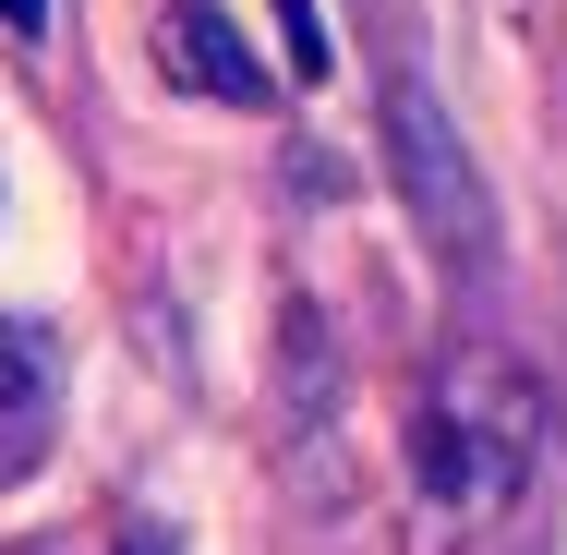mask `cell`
<instances>
[{
    "label": "cell",
    "mask_w": 567,
    "mask_h": 555,
    "mask_svg": "<svg viewBox=\"0 0 567 555\" xmlns=\"http://www.w3.org/2000/svg\"><path fill=\"white\" fill-rule=\"evenodd\" d=\"M532 459H544V399H532V374L458 362V374L423 387V411H411V483H423L435 520H495V507H519Z\"/></svg>",
    "instance_id": "6da1fadb"
},
{
    "label": "cell",
    "mask_w": 567,
    "mask_h": 555,
    "mask_svg": "<svg viewBox=\"0 0 567 555\" xmlns=\"http://www.w3.org/2000/svg\"><path fill=\"white\" fill-rule=\"evenodd\" d=\"M386 194L411 206V229L447 254V266H483L495 254V194L471 169V133L447 121V97L423 73H386Z\"/></svg>",
    "instance_id": "7a4b0ae2"
},
{
    "label": "cell",
    "mask_w": 567,
    "mask_h": 555,
    "mask_svg": "<svg viewBox=\"0 0 567 555\" xmlns=\"http://www.w3.org/2000/svg\"><path fill=\"white\" fill-rule=\"evenodd\" d=\"M266 411H278V459L315 507H339V446H350V399H339V338L327 315L290 290L278 302V350H266Z\"/></svg>",
    "instance_id": "3957f363"
},
{
    "label": "cell",
    "mask_w": 567,
    "mask_h": 555,
    "mask_svg": "<svg viewBox=\"0 0 567 555\" xmlns=\"http://www.w3.org/2000/svg\"><path fill=\"white\" fill-rule=\"evenodd\" d=\"M157 61H169V85H194L218 110H266V61L241 49V24H229L218 0H169L157 12Z\"/></svg>",
    "instance_id": "277c9868"
},
{
    "label": "cell",
    "mask_w": 567,
    "mask_h": 555,
    "mask_svg": "<svg viewBox=\"0 0 567 555\" xmlns=\"http://www.w3.org/2000/svg\"><path fill=\"white\" fill-rule=\"evenodd\" d=\"M61 435V362L37 350V327H0V495L49 459Z\"/></svg>",
    "instance_id": "5b68a950"
},
{
    "label": "cell",
    "mask_w": 567,
    "mask_h": 555,
    "mask_svg": "<svg viewBox=\"0 0 567 555\" xmlns=\"http://www.w3.org/2000/svg\"><path fill=\"white\" fill-rule=\"evenodd\" d=\"M278 37H290V85H327L339 61H327V24H315V0H278Z\"/></svg>",
    "instance_id": "8992f818"
},
{
    "label": "cell",
    "mask_w": 567,
    "mask_h": 555,
    "mask_svg": "<svg viewBox=\"0 0 567 555\" xmlns=\"http://www.w3.org/2000/svg\"><path fill=\"white\" fill-rule=\"evenodd\" d=\"M110 555H182V544H169V532H157V520H133V532H121Z\"/></svg>",
    "instance_id": "52a82bcc"
},
{
    "label": "cell",
    "mask_w": 567,
    "mask_h": 555,
    "mask_svg": "<svg viewBox=\"0 0 567 555\" xmlns=\"http://www.w3.org/2000/svg\"><path fill=\"white\" fill-rule=\"evenodd\" d=\"M0 24H12V37H37V24H49V0H0Z\"/></svg>",
    "instance_id": "ba28073f"
}]
</instances>
